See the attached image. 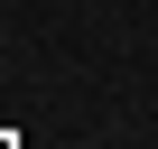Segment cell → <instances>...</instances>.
<instances>
[{
  "mask_svg": "<svg viewBox=\"0 0 158 149\" xmlns=\"http://www.w3.org/2000/svg\"><path fill=\"white\" fill-rule=\"evenodd\" d=\"M0 149H10V130H0Z\"/></svg>",
  "mask_w": 158,
  "mask_h": 149,
  "instance_id": "6da1fadb",
  "label": "cell"
}]
</instances>
